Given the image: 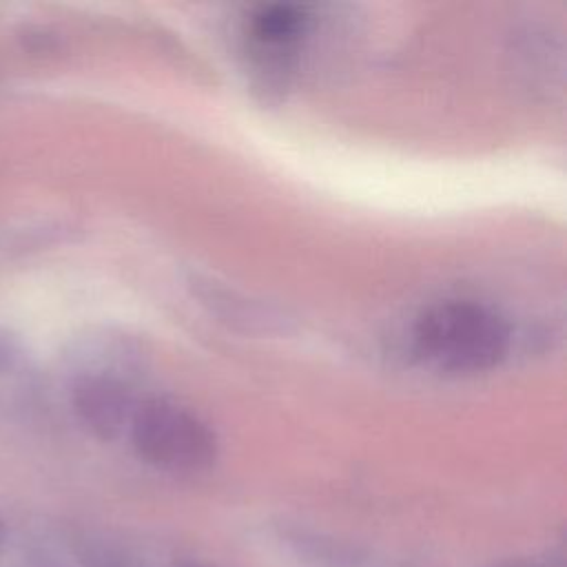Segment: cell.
Segmentation results:
<instances>
[{
  "label": "cell",
  "mask_w": 567,
  "mask_h": 567,
  "mask_svg": "<svg viewBox=\"0 0 567 567\" xmlns=\"http://www.w3.org/2000/svg\"><path fill=\"white\" fill-rule=\"evenodd\" d=\"M142 346L115 330L75 337L64 354L69 403L78 421L97 439L111 441L128 430L142 396L135 385L144 370Z\"/></svg>",
  "instance_id": "1"
},
{
  "label": "cell",
  "mask_w": 567,
  "mask_h": 567,
  "mask_svg": "<svg viewBox=\"0 0 567 567\" xmlns=\"http://www.w3.org/2000/svg\"><path fill=\"white\" fill-rule=\"evenodd\" d=\"M412 346L419 359L436 370L474 374L496 368L507 357L512 330L485 303L445 299L416 317Z\"/></svg>",
  "instance_id": "2"
},
{
  "label": "cell",
  "mask_w": 567,
  "mask_h": 567,
  "mask_svg": "<svg viewBox=\"0 0 567 567\" xmlns=\"http://www.w3.org/2000/svg\"><path fill=\"white\" fill-rule=\"evenodd\" d=\"M126 434L137 456L162 472L197 474L217 458L213 427L197 412L166 396L142 399Z\"/></svg>",
  "instance_id": "3"
},
{
  "label": "cell",
  "mask_w": 567,
  "mask_h": 567,
  "mask_svg": "<svg viewBox=\"0 0 567 567\" xmlns=\"http://www.w3.org/2000/svg\"><path fill=\"white\" fill-rule=\"evenodd\" d=\"M190 286L199 303L228 326L246 332H279L288 326L286 315H281L277 308L266 306L261 299H252L215 279L195 277Z\"/></svg>",
  "instance_id": "4"
},
{
  "label": "cell",
  "mask_w": 567,
  "mask_h": 567,
  "mask_svg": "<svg viewBox=\"0 0 567 567\" xmlns=\"http://www.w3.org/2000/svg\"><path fill=\"white\" fill-rule=\"evenodd\" d=\"M281 538L306 567H416L321 532L292 527L281 532Z\"/></svg>",
  "instance_id": "5"
},
{
  "label": "cell",
  "mask_w": 567,
  "mask_h": 567,
  "mask_svg": "<svg viewBox=\"0 0 567 567\" xmlns=\"http://www.w3.org/2000/svg\"><path fill=\"white\" fill-rule=\"evenodd\" d=\"M308 24L303 7L297 4H261L257 7L246 24V33L257 53H268L270 64L284 62V55L297 44Z\"/></svg>",
  "instance_id": "6"
},
{
  "label": "cell",
  "mask_w": 567,
  "mask_h": 567,
  "mask_svg": "<svg viewBox=\"0 0 567 567\" xmlns=\"http://www.w3.org/2000/svg\"><path fill=\"white\" fill-rule=\"evenodd\" d=\"M33 392L35 377L29 350L18 332L0 326V405H27Z\"/></svg>",
  "instance_id": "7"
},
{
  "label": "cell",
  "mask_w": 567,
  "mask_h": 567,
  "mask_svg": "<svg viewBox=\"0 0 567 567\" xmlns=\"http://www.w3.org/2000/svg\"><path fill=\"white\" fill-rule=\"evenodd\" d=\"M565 565H567L565 549L556 547V549H545V551L532 554V556H518V558L501 560V563H494L489 567H565Z\"/></svg>",
  "instance_id": "8"
},
{
  "label": "cell",
  "mask_w": 567,
  "mask_h": 567,
  "mask_svg": "<svg viewBox=\"0 0 567 567\" xmlns=\"http://www.w3.org/2000/svg\"><path fill=\"white\" fill-rule=\"evenodd\" d=\"M188 567H206V565H188Z\"/></svg>",
  "instance_id": "9"
}]
</instances>
